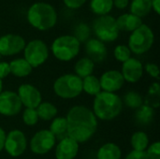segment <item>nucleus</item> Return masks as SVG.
I'll return each mask as SVG.
<instances>
[{
    "mask_svg": "<svg viewBox=\"0 0 160 159\" xmlns=\"http://www.w3.org/2000/svg\"><path fill=\"white\" fill-rule=\"evenodd\" d=\"M99 83L101 90H103L104 92L115 93L124 86L125 80L120 71L112 69L104 72L101 75L99 79Z\"/></svg>",
    "mask_w": 160,
    "mask_h": 159,
    "instance_id": "nucleus-14",
    "label": "nucleus"
},
{
    "mask_svg": "<svg viewBox=\"0 0 160 159\" xmlns=\"http://www.w3.org/2000/svg\"><path fill=\"white\" fill-rule=\"evenodd\" d=\"M26 19L32 27L39 31H47L56 24L57 12L49 3L36 2L27 9Z\"/></svg>",
    "mask_w": 160,
    "mask_h": 159,
    "instance_id": "nucleus-2",
    "label": "nucleus"
},
{
    "mask_svg": "<svg viewBox=\"0 0 160 159\" xmlns=\"http://www.w3.org/2000/svg\"><path fill=\"white\" fill-rule=\"evenodd\" d=\"M155 42V35L153 30L142 23L139 28L131 32L128 38V48L135 54H143L148 52Z\"/></svg>",
    "mask_w": 160,
    "mask_h": 159,
    "instance_id": "nucleus-6",
    "label": "nucleus"
},
{
    "mask_svg": "<svg viewBox=\"0 0 160 159\" xmlns=\"http://www.w3.org/2000/svg\"><path fill=\"white\" fill-rule=\"evenodd\" d=\"M155 113V109L146 104H142L136 110L134 118L139 126H148L154 121Z\"/></svg>",
    "mask_w": 160,
    "mask_h": 159,
    "instance_id": "nucleus-20",
    "label": "nucleus"
},
{
    "mask_svg": "<svg viewBox=\"0 0 160 159\" xmlns=\"http://www.w3.org/2000/svg\"><path fill=\"white\" fill-rule=\"evenodd\" d=\"M145 68L146 72L154 79L156 80H159V69H158V67L154 64V63H147L145 65Z\"/></svg>",
    "mask_w": 160,
    "mask_h": 159,
    "instance_id": "nucleus-35",
    "label": "nucleus"
},
{
    "mask_svg": "<svg viewBox=\"0 0 160 159\" xmlns=\"http://www.w3.org/2000/svg\"><path fill=\"white\" fill-rule=\"evenodd\" d=\"M113 7H117L118 9H124L129 5V0H112Z\"/></svg>",
    "mask_w": 160,
    "mask_h": 159,
    "instance_id": "nucleus-39",
    "label": "nucleus"
},
{
    "mask_svg": "<svg viewBox=\"0 0 160 159\" xmlns=\"http://www.w3.org/2000/svg\"><path fill=\"white\" fill-rule=\"evenodd\" d=\"M81 43L71 35H64L56 37L52 43L51 50L53 56L63 62L74 59L80 52Z\"/></svg>",
    "mask_w": 160,
    "mask_h": 159,
    "instance_id": "nucleus-4",
    "label": "nucleus"
},
{
    "mask_svg": "<svg viewBox=\"0 0 160 159\" xmlns=\"http://www.w3.org/2000/svg\"><path fill=\"white\" fill-rule=\"evenodd\" d=\"M121 149L113 142H107L103 144L97 154V159H121Z\"/></svg>",
    "mask_w": 160,
    "mask_h": 159,
    "instance_id": "nucleus-21",
    "label": "nucleus"
},
{
    "mask_svg": "<svg viewBox=\"0 0 160 159\" xmlns=\"http://www.w3.org/2000/svg\"><path fill=\"white\" fill-rule=\"evenodd\" d=\"M94 67H95V63L91 59H89L88 57L81 58L76 62L74 66L75 75H77L79 78L82 80L90 75H93Z\"/></svg>",
    "mask_w": 160,
    "mask_h": 159,
    "instance_id": "nucleus-22",
    "label": "nucleus"
},
{
    "mask_svg": "<svg viewBox=\"0 0 160 159\" xmlns=\"http://www.w3.org/2000/svg\"><path fill=\"white\" fill-rule=\"evenodd\" d=\"M85 52L88 58L94 63H102L107 56V48L104 42L98 38H90L86 41Z\"/></svg>",
    "mask_w": 160,
    "mask_h": 159,
    "instance_id": "nucleus-17",
    "label": "nucleus"
},
{
    "mask_svg": "<svg viewBox=\"0 0 160 159\" xmlns=\"http://www.w3.org/2000/svg\"><path fill=\"white\" fill-rule=\"evenodd\" d=\"M115 20L119 31L133 32L142 24V18L131 13H124Z\"/></svg>",
    "mask_w": 160,
    "mask_h": 159,
    "instance_id": "nucleus-18",
    "label": "nucleus"
},
{
    "mask_svg": "<svg viewBox=\"0 0 160 159\" xmlns=\"http://www.w3.org/2000/svg\"><path fill=\"white\" fill-rule=\"evenodd\" d=\"M123 100H124V103L127 107L133 109V110L139 109L143 104V99H142V96L135 91L128 92L124 96Z\"/></svg>",
    "mask_w": 160,
    "mask_h": 159,
    "instance_id": "nucleus-30",
    "label": "nucleus"
},
{
    "mask_svg": "<svg viewBox=\"0 0 160 159\" xmlns=\"http://www.w3.org/2000/svg\"><path fill=\"white\" fill-rule=\"evenodd\" d=\"M152 8L157 14H160V0H151Z\"/></svg>",
    "mask_w": 160,
    "mask_h": 159,
    "instance_id": "nucleus-41",
    "label": "nucleus"
},
{
    "mask_svg": "<svg viewBox=\"0 0 160 159\" xmlns=\"http://www.w3.org/2000/svg\"><path fill=\"white\" fill-rule=\"evenodd\" d=\"M22 102L13 91H2L0 94V114L3 116H15L22 110Z\"/></svg>",
    "mask_w": 160,
    "mask_h": 159,
    "instance_id": "nucleus-11",
    "label": "nucleus"
},
{
    "mask_svg": "<svg viewBox=\"0 0 160 159\" xmlns=\"http://www.w3.org/2000/svg\"><path fill=\"white\" fill-rule=\"evenodd\" d=\"M10 73L18 78H24L32 73L33 67L24 58H17L9 63Z\"/></svg>",
    "mask_w": 160,
    "mask_h": 159,
    "instance_id": "nucleus-19",
    "label": "nucleus"
},
{
    "mask_svg": "<svg viewBox=\"0 0 160 159\" xmlns=\"http://www.w3.org/2000/svg\"><path fill=\"white\" fill-rule=\"evenodd\" d=\"M5 140H6V133L4 131V129L0 127V152L4 149Z\"/></svg>",
    "mask_w": 160,
    "mask_h": 159,
    "instance_id": "nucleus-40",
    "label": "nucleus"
},
{
    "mask_svg": "<svg viewBox=\"0 0 160 159\" xmlns=\"http://www.w3.org/2000/svg\"><path fill=\"white\" fill-rule=\"evenodd\" d=\"M143 69V65L140 60L130 57L128 60L123 63L121 73L125 82L127 81L130 83H135L142 77Z\"/></svg>",
    "mask_w": 160,
    "mask_h": 159,
    "instance_id": "nucleus-15",
    "label": "nucleus"
},
{
    "mask_svg": "<svg viewBox=\"0 0 160 159\" xmlns=\"http://www.w3.org/2000/svg\"><path fill=\"white\" fill-rule=\"evenodd\" d=\"M144 104L150 106L153 109L158 108L160 105V85L158 82L151 84L149 87L147 96L145 97Z\"/></svg>",
    "mask_w": 160,
    "mask_h": 159,
    "instance_id": "nucleus-29",
    "label": "nucleus"
},
{
    "mask_svg": "<svg viewBox=\"0 0 160 159\" xmlns=\"http://www.w3.org/2000/svg\"><path fill=\"white\" fill-rule=\"evenodd\" d=\"M68 135L78 143L89 141L98 129V118L85 106L72 107L67 116Z\"/></svg>",
    "mask_w": 160,
    "mask_h": 159,
    "instance_id": "nucleus-1",
    "label": "nucleus"
},
{
    "mask_svg": "<svg viewBox=\"0 0 160 159\" xmlns=\"http://www.w3.org/2000/svg\"><path fill=\"white\" fill-rule=\"evenodd\" d=\"M125 159H150L149 157L146 155L145 152H138V151H132L130 152Z\"/></svg>",
    "mask_w": 160,
    "mask_h": 159,
    "instance_id": "nucleus-38",
    "label": "nucleus"
},
{
    "mask_svg": "<svg viewBox=\"0 0 160 159\" xmlns=\"http://www.w3.org/2000/svg\"><path fill=\"white\" fill-rule=\"evenodd\" d=\"M2 91H3V82H2V80L0 79V94H1Z\"/></svg>",
    "mask_w": 160,
    "mask_h": 159,
    "instance_id": "nucleus-42",
    "label": "nucleus"
},
{
    "mask_svg": "<svg viewBox=\"0 0 160 159\" xmlns=\"http://www.w3.org/2000/svg\"><path fill=\"white\" fill-rule=\"evenodd\" d=\"M25 47V40L22 37L16 34H7L0 37V55H15Z\"/></svg>",
    "mask_w": 160,
    "mask_h": 159,
    "instance_id": "nucleus-12",
    "label": "nucleus"
},
{
    "mask_svg": "<svg viewBox=\"0 0 160 159\" xmlns=\"http://www.w3.org/2000/svg\"><path fill=\"white\" fill-rule=\"evenodd\" d=\"M130 143L133 148V151L145 152V150L149 145V138L145 132L136 131L131 136Z\"/></svg>",
    "mask_w": 160,
    "mask_h": 159,
    "instance_id": "nucleus-26",
    "label": "nucleus"
},
{
    "mask_svg": "<svg viewBox=\"0 0 160 159\" xmlns=\"http://www.w3.org/2000/svg\"><path fill=\"white\" fill-rule=\"evenodd\" d=\"M113 55L117 61L124 63L131 57V52L127 45H117L113 51Z\"/></svg>",
    "mask_w": 160,
    "mask_h": 159,
    "instance_id": "nucleus-32",
    "label": "nucleus"
},
{
    "mask_svg": "<svg viewBox=\"0 0 160 159\" xmlns=\"http://www.w3.org/2000/svg\"><path fill=\"white\" fill-rule=\"evenodd\" d=\"M79 152V143L73 139L67 137L62 139L55 148L56 159H74Z\"/></svg>",
    "mask_w": 160,
    "mask_h": 159,
    "instance_id": "nucleus-16",
    "label": "nucleus"
},
{
    "mask_svg": "<svg viewBox=\"0 0 160 159\" xmlns=\"http://www.w3.org/2000/svg\"><path fill=\"white\" fill-rule=\"evenodd\" d=\"M90 27L87 23L80 22L74 29V37L79 40V42H85L90 37Z\"/></svg>",
    "mask_w": 160,
    "mask_h": 159,
    "instance_id": "nucleus-31",
    "label": "nucleus"
},
{
    "mask_svg": "<svg viewBox=\"0 0 160 159\" xmlns=\"http://www.w3.org/2000/svg\"><path fill=\"white\" fill-rule=\"evenodd\" d=\"M27 147V141L24 133L21 130L14 129L6 134L4 149L12 157L22 156Z\"/></svg>",
    "mask_w": 160,
    "mask_h": 159,
    "instance_id": "nucleus-9",
    "label": "nucleus"
},
{
    "mask_svg": "<svg viewBox=\"0 0 160 159\" xmlns=\"http://www.w3.org/2000/svg\"><path fill=\"white\" fill-rule=\"evenodd\" d=\"M129 10V13L140 18L145 17L152 10L151 0H132L130 3Z\"/></svg>",
    "mask_w": 160,
    "mask_h": 159,
    "instance_id": "nucleus-24",
    "label": "nucleus"
},
{
    "mask_svg": "<svg viewBox=\"0 0 160 159\" xmlns=\"http://www.w3.org/2000/svg\"><path fill=\"white\" fill-rule=\"evenodd\" d=\"M38 118L43 121H50L57 115V108L51 102H41L36 109Z\"/></svg>",
    "mask_w": 160,
    "mask_h": 159,
    "instance_id": "nucleus-25",
    "label": "nucleus"
},
{
    "mask_svg": "<svg viewBox=\"0 0 160 159\" xmlns=\"http://www.w3.org/2000/svg\"><path fill=\"white\" fill-rule=\"evenodd\" d=\"M53 92L64 99L75 98L82 92V80L75 74L62 75L54 82Z\"/></svg>",
    "mask_w": 160,
    "mask_h": 159,
    "instance_id": "nucleus-5",
    "label": "nucleus"
},
{
    "mask_svg": "<svg viewBox=\"0 0 160 159\" xmlns=\"http://www.w3.org/2000/svg\"><path fill=\"white\" fill-rule=\"evenodd\" d=\"M50 131L55 137V139H58L60 141L64 138L68 137V123L66 117H55L54 119H52L50 126Z\"/></svg>",
    "mask_w": 160,
    "mask_h": 159,
    "instance_id": "nucleus-23",
    "label": "nucleus"
},
{
    "mask_svg": "<svg viewBox=\"0 0 160 159\" xmlns=\"http://www.w3.org/2000/svg\"><path fill=\"white\" fill-rule=\"evenodd\" d=\"M82 91L90 96H97L101 92L99 79L94 75H90L82 79Z\"/></svg>",
    "mask_w": 160,
    "mask_h": 159,
    "instance_id": "nucleus-28",
    "label": "nucleus"
},
{
    "mask_svg": "<svg viewBox=\"0 0 160 159\" xmlns=\"http://www.w3.org/2000/svg\"><path fill=\"white\" fill-rule=\"evenodd\" d=\"M17 95L22 102V105L29 109H37L42 101V96L39 90L29 83L20 85Z\"/></svg>",
    "mask_w": 160,
    "mask_h": 159,
    "instance_id": "nucleus-13",
    "label": "nucleus"
},
{
    "mask_svg": "<svg viewBox=\"0 0 160 159\" xmlns=\"http://www.w3.org/2000/svg\"><path fill=\"white\" fill-rule=\"evenodd\" d=\"M24 59L35 68L43 65L49 57V49L46 43L40 39H33L25 44L23 49Z\"/></svg>",
    "mask_w": 160,
    "mask_h": 159,
    "instance_id": "nucleus-8",
    "label": "nucleus"
},
{
    "mask_svg": "<svg viewBox=\"0 0 160 159\" xmlns=\"http://www.w3.org/2000/svg\"><path fill=\"white\" fill-rule=\"evenodd\" d=\"M10 74L9 63L0 62V79L3 80Z\"/></svg>",
    "mask_w": 160,
    "mask_h": 159,
    "instance_id": "nucleus-37",
    "label": "nucleus"
},
{
    "mask_svg": "<svg viewBox=\"0 0 160 159\" xmlns=\"http://www.w3.org/2000/svg\"><path fill=\"white\" fill-rule=\"evenodd\" d=\"M146 155L150 159H160V142H155L149 147H147Z\"/></svg>",
    "mask_w": 160,
    "mask_h": 159,
    "instance_id": "nucleus-34",
    "label": "nucleus"
},
{
    "mask_svg": "<svg viewBox=\"0 0 160 159\" xmlns=\"http://www.w3.org/2000/svg\"><path fill=\"white\" fill-rule=\"evenodd\" d=\"M113 7L112 0H91L90 8L98 16L109 15Z\"/></svg>",
    "mask_w": 160,
    "mask_h": 159,
    "instance_id": "nucleus-27",
    "label": "nucleus"
},
{
    "mask_svg": "<svg viewBox=\"0 0 160 159\" xmlns=\"http://www.w3.org/2000/svg\"><path fill=\"white\" fill-rule=\"evenodd\" d=\"M55 141V137L50 130H39L30 141V150L36 155H45L54 147Z\"/></svg>",
    "mask_w": 160,
    "mask_h": 159,
    "instance_id": "nucleus-10",
    "label": "nucleus"
},
{
    "mask_svg": "<svg viewBox=\"0 0 160 159\" xmlns=\"http://www.w3.org/2000/svg\"><path fill=\"white\" fill-rule=\"evenodd\" d=\"M38 119L39 118H38L36 109L26 108L22 112V121L26 126L33 127L37 125V123L38 122Z\"/></svg>",
    "mask_w": 160,
    "mask_h": 159,
    "instance_id": "nucleus-33",
    "label": "nucleus"
},
{
    "mask_svg": "<svg viewBox=\"0 0 160 159\" xmlns=\"http://www.w3.org/2000/svg\"><path fill=\"white\" fill-rule=\"evenodd\" d=\"M93 30L97 38L102 42H112L119 37V29L116 20L112 15L98 16L93 24Z\"/></svg>",
    "mask_w": 160,
    "mask_h": 159,
    "instance_id": "nucleus-7",
    "label": "nucleus"
},
{
    "mask_svg": "<svg viewBox=\"0 0 160 159\" xmlns=\"http://www.w3.org/2000/svg\"><path fill=\"white\" fill-rule=\"evenodd\" d=\"M1 57H2V56H1V55H0V62H1Z\"/></svg>",
    "mask_w": 160,
    "mask_h": 159,
    "instance_id": "nucleus-43",
    "label": "nucleus"
},
{
    "mask_svg": "<svg viewBox=\"0 0 160 159\" xmlns=\"http://www.w3.org/2000/svg\"><path fill=\"white\" fill-rule=\"evenodd\" d=\"M123 110V100L115 93L100 92L96 96L93 105L95 116L102 121H111L116 118Z\"/></svg>",
    "mask_w": 160,
    "mask_h": 159,
    "instance_id": "nucleus-3",
    "label": "nucleus"
},
{
    "mask_svg": "<svg viewBox=\"0 0 160 159\" xmlns=\"http://www.w3.org/2000/svg\"><path fill=\"white\" fill-rule=\"evenodd\" d=\"M63 2L68 8L78 9L85 4L86 0H63Z\"/></svg>",
    "mask_w": 160,
    "mask_h": 159,
    "instance_id": "nucleus-36",
    "label": "nucleus"
}]
</instances>
